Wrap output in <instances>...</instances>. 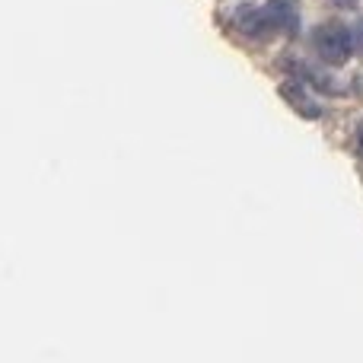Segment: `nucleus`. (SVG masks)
<instances>
[{"label":"nucleus","instance_id":"4","mask_svg":"<svg viewBox=\"0 0 363 363\" xmlns=\"http://www.w3.org/2000/svg\"><path fill=\"white\" fill-rule=\"evenodd\" d=\"M264 10H268L277 32H284V35H296L300 32V6H296V0H268Z\"/></svg>","mask_w":363,"mask_h":363},{"label":"nucleus","instance_id":"5","mask_svg":"<svg viewBox=\"0 0 363 363\" xmlns=\"http://www.w3.org/2000/svg\"><path fill=\"white\" fill-rule=\"evenodd\" d=\"M296 70H300V77H303V80H313V86L315 89H325V93H332V83L335 80H328V77H322V74H315V70L313 67H296Z\"/></svg>","mask_w":363,"mask_h":363},{"label":"nucleus","instance_id":"7","mask_svg":"<svg viewBox=\"0 0 363 363\" xmlns=\"http://www.w3.org/2000/svg\"><path fill=\"white\" fill-rule=\"evenodd\" d=\"M357 150L363 153V121H360V128H357Z\"/></svg>","mask_w":363,"mask_h":363},{"label":"nucleus","instance_id":"1","mask_svg":"<svg viewBox=\"0 0 363 363\" xmlns=\"http://www.w3.org/2000/svg\"><path fill=\"white\" fill-rule=\"evenodd\" d=\"M313 42H315V51H319L322 61L335 64V67L345 64L347 57H351V51H354V35L338 23H322L319 29H315Z\"/></svg>","mask_w":363,"mask_h":363},{"label":"nucleus","instance_id":"8","mask_svg":"<svg viewBox=\"0 0 363 363\" xmlns=\"http://www.w3.org/2000/svg\"><path fill=\"white\" fill-rule=\"evenodd\" d=\"M335 4H354V0H335Z\"/></svg>","mask_w":363,"mask_h":363},{"label":"nucleus","instance_id":"2","mask_svg":"<svg viewBox=\"0 0 363 363\" xmlns=\"http://www.w3.org/2000/svg\"><path fill=\"white\" fill-rule=\"evenodd\" d=\"M233 26L242 32L245 38H255V42H268L274 35V23H271L268 10L255 4H239V10L233 13Z\"/></svg>","mask_w":363,"mask_h":363},{"label":"nucleus","instance_id":"6","mask_svg":"<svg viewBox=\"0 0 363 363\" xmlns=\"http://www.w3.org/2000/svg\"><path fill=\"white\" fill-rule=\"evenodd\" d=\"M354 32H357V48H360V55H363V23H360Z\"/></svg>","mask_w":363,"mask_h":363},{"label":"nucleus","instance_id":"3","mask_svg":"<svg viewBox=\"0 0 363 363\" xmlns=\"http://www.w3.org/2000/svg\"><path fill=\"white\" fill-rule=\"evenodd\" d=\"M281 96L287 99V106L294 108L296 115H303V118H322V106L306 93V83H296V80L281 83Z\"/></svg>","mask_w":363,"mask_h":363}]
</instances>
